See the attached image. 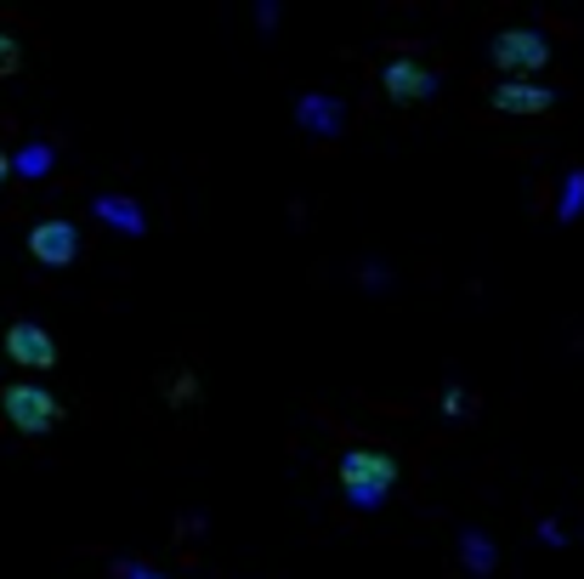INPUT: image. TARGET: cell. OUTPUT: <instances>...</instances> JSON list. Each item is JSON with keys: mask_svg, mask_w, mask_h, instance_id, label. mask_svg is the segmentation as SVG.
<instances>
[{"mask_svg": "<svg viewBox=\"0 0 584 579\" xmlns=\"http://www.w3.org/2000/svg\"><path fill=\"white\" fill-rule=\"evenodd\" d=\"M7 358H12L18 369H29V375H52L63 353H58V335L45 329V324L18 318V324H7Z\"/></svg>", "mask_w": 584, "mask_h": 579, "instance_id": "obj_4", "label": "cell"}, {"mask_svg": "<svg viewBox=\"0 0 584 579\" xmlns=\"http://www.w3.org/2000/svg\"><path fill=\"white\" fill-rule=\"evenodd\" d=\"M380 91H386V103H398V109H414L426 103V96H437V74L414 58H392L380 69Z\"/></svg>", "mask_w": 584, "mask_h": 579, "instance_id": "obj_6", "label": "cell"}, {"mask_svg": "<svg viewBox=\"0 0 584 579\" xmlns=\"http://www.w3.org/2000/svg\"><path fill=\"white\" fill-rule=\"evenodd\" d=\"M91 216L103 227H114L120 238L148 233V211H142V200H131V193H91Z\"/></svg>", "mask_w": 584, "mask_h": 579, "instance_id": "obj_8", "label": "cell"}, {"mask_svg": "<svg viewBox=\"0 0 584 579\" xmlns=\"http://www.w3.org/2000/svg\"><path fill=\"white\" fill-rule=\"evenodd\" d=\"M125 579H171V573H160V568H142V562H114Z\"/></svg>", "mask_w": 584, "mask_h": 579, "instance_id": "obj_17", "label": "cell"}, {"mask_svg": "<svg viewBox=\"0 0 584 579\" xmlns=\"http://www.w3.org/2000/svg\"><path fill=\"white\" fill-rule=\"evenodd\" d=\"M489 103L500 109V114H545V109H556V91L551 85H540V80H500L494 91H489Z\"/></svg>", "mask_w": 584, "mask_h": 579, "instance_id": "obj_9", "label": "cell"}, {"mask_svg": "<svg viewBox=\"0 0 584 579\" xmlns=\"http://www.w3.org/2000/svg\"><path fill=\"white\" fill-rule=\"evenodd\" d=\"M0 415H7V426L18 438H45V431L63 420V404L52 398V386L12 380V386H0Z\"/></svg>", "mask_w": 584, "mask_h": 579, "instance_id": "obj_2", "label": "cell"}, {"mask_svg": "<svg viewBox=\"0 0 584 579\" xmlns=\"http://www.w3.org/2000/svg\"><path fill=\"white\" fill-rule=\"evenodd\" d=\"M437 409H443L449 420H465V415H471L477 404H471V393H465L460 380H449V386H443V404H437Z\"/></svg>", "mask_w": 584, "mask_h": 579, "instance_id": "obj_13", "label": "cell"}, {"mask_svg": "<svg viewBox=\"0 0 584 579\" xmlns=\"http://www.w3.org/2000/svg\"><path fill=\"white\" fill-rule=\"evenodd\" d=\"M256 23H262V29H273V23H278V7H273V0H262V7H256Z\"/></svg>", "mask_w": 584, "mask_h": 579, "instance_id": "obj_18", "label": "cell"}, {"mask_svg": "<svg viewBox=\"0 0 584 579\" xmlns=\"http://www.w3.org/2000/svg\"><path fill=\"white\" fill-rule=\"evenodd\" d=\"M540 546H567V535H562V522H556V517L540 522Z\"/></svg>", "mask_w": 584, "mask_h": 579, "instance_id": "obj_16", "label": "cell"}, {"mask_svg": "<svg viewBox=\"0 0 584 579\" xmlns=\"http://www.w3.org/2000/svg\"><path fill=\"white\" fill-rule=\"evenodd\" d=\"M7 176H12V154H7V149H0V182H7Z\"/></svg>", "mask_w": 584, "mask_h": 579, "instance_id": "obj_19", "label": "cell"}, {"mask_svg": "<svg viewBox=\"0 0 584 579\" xmlns=\"http://www.w3.org/2000/svg\"><path fill=\"white\" fill-rule=\"evenodd\" d=\"M23 69V45H18V34H7V29H0V80H7V74H18Z\"/></svg>", "mask_w": 584, "mask_h": 579, "instance_id": "obj_14", "label": "cell"}, {"mask_svg": "<svg viewBox=\"0 0 584 579\" xmlns=\"http://www.w3.org/2000/svg\"><path fill=\"white\" fill-rule=\"evenodd\" d=\"M489 58H494L500 74L527 80V74H540V69L551 63V40H545L540 29H505V34L489 40Z\"/></svg>", "mask_w": 584, "mask_h": 579, "instance_id": "obj_3", "label": "cell"}, {"mask_svg": "<svg viewBox=\"0 0 584 579\" xmlns=\"http://www.w3.org/2000/svg\"><path fill=\"white\" fill-rule=\"evenodd\" d=\"M494 562H500L494 540L482 535V528H460V568H465L471 579H489V573H494Z\"/></svg>", "mask_w": 584, "mask_h": 579, "instance_id": "obj_10", "label": "cell"}, {"mask_svg": "<svg viewBox=\"0 0 584 579\" xmlns=\"http://www.w3.org/2000/svg\"><path fill=\"white\" fill-rule=\"evenodd\" d=\"M335 477H340V495H347L352 511H380L398 489V460L386 449H347Z\"/></svg>", "mask_w": 584, "mask_h": 579, "instance_id": "obj_1", "label": "cell"}, {"mask_svg": "<svg viewBox=\"0 0 584 579\" xmlns=\"http://www.w3.org/2000/svg\"><path fill=\"white\" fill-rule=\"evenodd\" d=\"M193 398H199V380H193V375H182V380L171 386V404L182 409V404H193Z\"/></svg>", "mask_w": 584, "mask_h": 579, "instance_id": "obj_15", "label": "cell"}, {"mask_svg": "<svg viewBox=\"0 0 584 579\" xmlns=\"http://www.w3.org/2000/svg\"><path fill=\"white\" fill-rule=\"evenodd\" d=\"M296 125H301L307 136L335 142L340 131H347V103H340V96H329V91H307V96H296Z\"/></svg>", "mask_w": 584, "mask_h": 579, "instance_id": "obj_7", "label": "cell"}, {"mask_svg": "<svg viewBox=\"0 0 584 579\" xmlns=\"http://www.w3.org/2000/svg\"><path fill=\"white\" fill-rule=\"evenodd\" d=\"M29 256H34L40 267H52V273L74 267V262H80V227L63 222V216L34 222V227H29Z\"/></svg>", "mask_w": 584, "mask_h": 579, "instance_id": "obj_5", "label": "cell"}, {"mask_svg": "<svg viewBox=\"0 0 584 579\" xmlns=\"http://www.w3.org/2000/svg\"><path fill=\"white\" fill-rule=\"evenodd\" d=\"M52 165H58V149H52V142H23V149L12 154V176H23V182L52 176Z\"/></svg>", "mask_w": 584, "mask_h": 579, "instance_id": "obj_11", "label": "cell"}, {"mask_svg": "<svg viewBox=\"0 0 584 579\" xmlns=\"http://www.w3.org/2000/svg\"><path fill=\"white\" fill-rule=\"evenodd\" d=\"M578 216H584V171H567L562 200H556V222H562V227H573Z\"/></svg>", "mask_w": 584, "mask_h": 579, "instance_id": "obj_12", "label": "cell"}]
</instances>
